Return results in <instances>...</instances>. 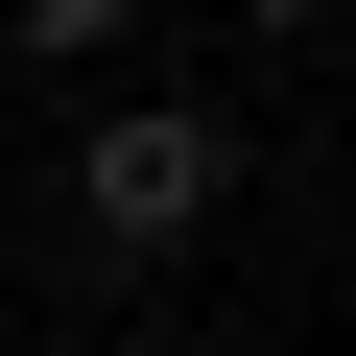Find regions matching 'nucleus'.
<instances>
[{"mask_svg":"<svg viewBox=\"0 0 356 356\" xmlns=\"http://www.w3.org/2000/svg\"><path fill=\"white\" fill-rule=\"evenodd\" d=\"M191 214H214V119H119L95 143V238L143 261V238H191Z\"/></svg>","mask_w":356,"mask_h":356,"instance_id":"f257e3e1","label":"nucleus"}]
</instances>
